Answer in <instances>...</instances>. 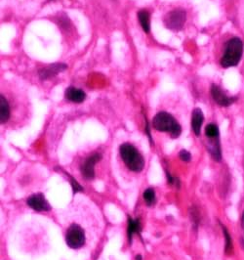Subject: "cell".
Instances as JSON below:
<instances>
[{"label":"cell","mask_w":244,"mask_h":260,"mask_svg":"<svg viewBox=\"0 0 244 260\" xmlns=\"http://www.w3.org/2000/svg\"><path fill=\"white\" fill-rule=\"evenodd\" d=\"M243 39L234 34H228L221 44L219 64L223 69L238 65L243 57Z\"/></svg>","instance_id":"cell-1"},{"label":"cell","mask_w":244,"mask_h":260,"mask_svg":"<svg viewBox=\"0 0 244 260\" xmlns=\"http://www.w3.org/2000/svg\"><path fill=\"white\" fill-rule=\"evenodd\" d=\"M122 160L130 170L134 172H141L145 167V160L137 149L131 144H122L119 148Z\"/></svg>","instance_id":"cell-2"},{"label":"cell","mask_w":244,"mask_h":260,"mask_svg":"<svg viewBox=\"0 0 244 260\" xmlns=\"http://www.w3.org/2000/svg\"><path fill=\"white\" fill-rule=\"evenodd\" d=\"M153 126L154 129L158 131L169 132L172 138H178L182 132L178 121L166 112H160L154 117Z\"/></svg>","instance_id":"cell-3"},{"label":"cell","mask_w":244,"mask_h":260,"mask_svg":"<svg viewBox=\"0 0 244 260\" xmlns=\"http://www.w3.org/2000/svg\"><path fill=\"white\" fill-rule=\"evenodd\" d=\"M65 243L71 248L77 249L85 243V235L81 227L77 224H73L66 231Z\"/></svg>","instance_id":"cell-4"},{"label":"cell","mask_w":244,"mask_h":260,"mask_svg":"<svg viewBox=\"0 0 244 260\" xmlns=\"http://www.w3.org/2000/svg\"><path fill=\"white\" fill-rule=\"evenodd\" d=\"M187 20V14L183 9H175L165 16L164 25L168 29L178 31L183 28Z\"/></svg>","instance_id":"cell-5"},{"label":"cell","mask_w":244,"mask_h":260,"mask_svg":"<svg viewBox=\"0 0 244 260\" xmlns=\"http://www.w3.org/2000/svg\"><path fill=\"white\" fill-rule=\"evenodd\" d=\"M211 95L213 97V100L222 107H228L232 103H234L235 100H236L235 97L229 96L227 93H225L224 90L216 84H213L212 87H211Z\"/></svg>","instance_id":"cell-6"},{"label":"cell","mask_w":244,"mask_h":260,"mask_svg":"<svg viewBox=\"0 0 244 260\" xmlns=\"http://www.w3.org/2000/svg\"><path fill=\"white\" fill-rule=\"evenodd\" d=\"M101 159L100 154H93L89 157H87L84 161V164L81 167L82 175L85 179L91 180L95 176V165Z\"/></svg>","instance_id":"cell-7"},{"label":"cell","mask_w":244,"mask_h":260,"mask_svg":"<svg viewBox=\"0 0 244 260\" xmlns=\"http://www.w3.org/2000/svg\"><path fill=\"white\" fill-rule=\"evenodd\" d=\"M26 203L30 208L37 211H49L51 209L49 203L45 200L44 196L40 193L30 196Z\"/></svg>","instance_id":"cell-8"},{"label":"cell","mask_w":244,"mask_h":260,"mask_svg":"<svg viewBox=\"0 0 244 260\" xmlns=\"http://www.w3.org/2000/svg\"><path fill=\"white\" fill-rule=\"evenodd\" d=\"M67 66L64 64H53V65L48 66L46 68L40 69L39 72V78L43 80L48 79V78H53L55 76H57L58 74L64 72V70H66Z\"/></svg>","instance_id":"cell-9"},{"label":"cell","mask_w":244,"mask_h":260,"mask_svg":"<svg viewBox=\"0 0 244 260\" xmlns=\"http://www.w3.org/2000/svg\"><path fill=\"white\" fill-rule=\"evenodd\" d=\"M64 96L65 99L73 102V103H82L85 98H86V94L84 91H82L81 89H78L76 87H68L65 92H64Z\"/></svg>","instance_id":"cell-10"},{"label":"cell","mask_w":244,"mask_h":260,"mask_svg":"<svg viewBox=\"0 0 244 260\" xmlns=\"http://www.w3.org/2000/svg\"><path fill=\"white\" fill-rule=\"evenodd\" d=\"M203 120H204V116H203L202 111L199 108H195L193 110V117H192V127H193V132L196 136L200 135Z\"/></svg>","instance_id":"cell-11"},{"label":"cell","mask_w":244,"mask_h":260,"mask_svg":"<svg viewBox=\"0 0 244 260\" xmlns=\"http://www.w3.org/2000/svg\"><path fill=\"white\" fill-rule=\"evenodd\" d=\"M10 118V107L7 100L1 95L0 96V121L1 123H6Z\"/></svg>","instance_id":"cell-12"},{"label":"cell","mask_w":244,"mask_h":260,"mask_svg":"<svg viewBox=\"0 0 244 260\" xmlns=\"http://www.w3.org/2000/svg\"><path fill=\"white\" fill-rule=\"evenodd\" d=\"M138 19L140 22L142 28L145 32L149 34L151 30V21H150V13L147 10H140L138 12Z\"/></svg>","instance_id":"cell-13"},{"label":"cell","mask_w":244,"mask_h":260,"mask_svg":"<svg viewBox=\"0 0 244 260\" xmlns=\"http://www.w3.org/2000/svg\"><path fill=\"white\" fill-rule=\"evenodd\" d=\"M141 230V225H140V221L139 219H135L133 220L131 217L128 218V234L129 242H131L132 240V235L134 233H139Z\"/></svg>","instance_id":"cell-14"},{"label":"cell","mask_w":244,"mask_h":260,"mask_svg":"<svg viewBox=\"0 0 244 260\" xmlns=\"http://www.w3.org/2000/svg\"><path fill=\"white\" fill-rule=\"evenodd\" d=\"M205 135L208 139L219 138V128L215 123H209L205 127Z\"/></svg>","instance_id":"cell-15"},{"label":"cell","mask_w":244,"mask_h":260,"mask_svg":"<svg viewBox=\"0 0 244 260\" xmlns=\"http://www.w3.org/2000/svg\"><path fill=\"white\" fill-rule=\"evenodd\" d=\"M222 230L225 236V240H226V247H225V251L227 254H231L233 250V246H232V240H231V235L229 233L228 229L222 225Z\"/></svg>","instance_id":"cell-16"},{"label":"cell","mask_w":244,"mask_h":260,"mask_svg":"<svg viewBox=\"0 0 244 260\" xmlns=\"http://www.w3.org/2000/svg\"><path fill=\"white\" fill-rule=\"evenodd\" d=\"M237 20L238 25L244 34V0H238L237 3Z\"/></svg>","instance_id":"cell-17"},{"label":"cell","mask_w":244,"mask_h":260,"mask_svg":"<svg viewBox=\"0 0 244 260\" xmlns=\"http://www.w3.org/2000/svg\"><path fill=\"white\" fill-rule=\"evenodd\" d=\"M143 196H144V200L148 206L154 205V202H155V194H154V189H152V188L147 189Z\"/></svg>","instance_id":"cell-18"},{"label":"cell","mask_w":244,"mask_h":260,"mask_svg":"<svg viewBox=\"0 0 244 260\" xmlns=\"http://www.w3.org/2000/svg\"><path fill=\"white\" fill-rule=\"evenodd\" d=\"M179 156H180L181 159L184 160V161H190L191 158H192L191 154L188 151H186V150H182L180 153H179Z\"/></svg>","instance_id":"cell-19"},{"label":"cell","mask_w":244,"mask_h":260,"mask_svg":"<svg viewBox=\"0 0 244 260\" xmlns=\"http://www.w3.org/2000/svg\"><path fill=\"white\" fill-rule=\"evenodd\" d=\"M71 181H72V185H73L74 193H77V192H79V191H82V187H81V186H79V184H78L76 180H74V179L72 178V179H71Z\"/></svg>","instance_id":"cell-20"},{"label":"cell","mask_w":244,"mask_h":260,"mask_svg":"<svg viewBox=\"0 0 244 260\" xmlns=\"http://www.w3.org/2000/svg\"><path fill=\"white\" fill-rule=\"evenodd\" d=\"M241 227H242V229L244 230V211L243 213H242V216H241Z\"/></svg>","instance_id":"cell-21"},{"label":"cell","mask_w":244,"mask_h":260,"mask_svg":"<svg viewBox=\"0 0 244 260\" xmlns=\"http://www.w3.org/2000/svg\"><path fill=\"white\" fill-rule=\"evenodd\" d=\"M241 74H242V76H243L244 78V62L243 64H242V67H241Z\"/></svg>","instance_id":"cell-22"},{"label":"cell","mask_w":244,"mask_h":260,"mask_svg":"<svg viewBox=\"0 0 244 260\" xmlns=\"http://www.w3.org/2000/svg\"><path fill=\"white\" fill-rule=\"evenodd\" d=\"M136 260H142L141 255H137V257H136Z\"/></svg>","instance_id":"cell-23"}]
</instances>
